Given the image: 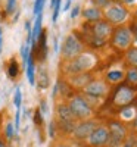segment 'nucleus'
<instances>
[{
    "mask_svg": "<svg viewBox=\"0 0 137 147\" xmlns=\"http://www.w3.org/2000/svg\"><path fill=\"white\" fill-rule=\"evenodd\" d=\"M96 63V57L92 53H80L78 56L72 57L69 60H64L62 63V69L66 75H77V74L87 72L92 69Z\"/></svg>",
    "mask_w": 137,
    "mask_h": 147,
    "instance_id": "f257e3e1",
    "label": "nucleus"
},
{
    "mask_svg": "<svg viewBox=\"0 0 137 147\" xmlns=\"http://www.w3.org/2000/svg\"><path fill=\"white\" fill-rule=\"evenodd\" d=\"M68 106L71 109L72 115L75 116V119L87 121V119H92V116H93V109H92L89 102H87L83 96H74V97H71Z\"/></svg>",
    "mask_w": 137,
    "mask_h": 147,
    "instance_id": "f03ea898",
    "label": "nucleus"
},
{
    "mask_svg": "<svg viewBox=\"0 0 137 147\" xmlns=\"http://www.w3.org/2000/svg\"><path fill=\"white\" fill-rule=\"evenodd\" d=\"M81 49H83V46L78 41V38L74 34H69L66 38H65L64 44H62L60 56H62V59H64V60H69L72 57L78 56L81 53Z\"/></svg>",
    "mask_w": 137,
    "mask_h": 147,
    "instance_id": "7ed1b4c3",
    "label": "nucleus"
},
{
    "mask_svg": "<svg viewBox=\"0 0 137 147\" xmlns=\"http://www.w3.org/2000/svg\"><path fill=\"white\" fill-rule=\"evenodd\" d=\"M128 16V12L127 9L124 7L122 5L118 3H111L106 6L105 9V18L111 22V24H115V25H119L124 21L127 19Z\"/></svg>",
    "mask_w": 137,
    "mask_h": 147,
    "instance_id": "20e7f679",
    "label": "nucleus"
},
{
    "mask_svg": "<svg viewBox=\"0 0 137 147\" xmlns=\"http://www.w3.org/2000/svg\"><path fill=\"white\" fill-rule=\"evenodd\" d=\"M133 41V34L131 30L127 27H121L114 32L112 37V44H114L118 50H128Z\"/></svg>",
    "mask_w": 137,
    "mask_h": 147,
    "instance_id": "39448f33",
    "label": "nucleus"
},
{
    "mask_svg": "<svg viewBox=\"0 0 137 147\" xmlns=\"http://www.w3.org/2000/svg\"><path fill=\"white\" fill-rule=\"evenodd\" d=\"M125 137H127V131L121 124L112 122L109 125V141H108L109 147H121L125 141Z\"/></svg>",
    "mask_w": 137,
    "mask_h": 147,
    "instance_id": "423d86ee",
    "label": "nucleus"
},
{
    "mask_svg": "<svg viewBox=\"0 0 137 147\" xmlns=\"http://www.w3.org/2000/svg\"><path fill=\"white\" fill-rule=\"evenodd\" d=\"M109 141V128L108 127H96L93 132L87 137V143L92 147H103Z\"/></svg>",
    "mask_w": 137,
    "mask_h": 147,
    "instance_id": "0eeeda50",
    "label": "nucleus"
},
{
    "mask_svg": "<svg viewBox=\"0 0 137 147\" xmlns=\"http://www.w3.org/2000/svg\"><path fill=\"white\" fill-rule=\"evenodd\" d=\"M108 84L103 81H90L89 84L84 87V93L85 96L94 97V99H99V97H105L108 94Z\"/></svg>",
    "mask_w": 137,
    "mask_h": 147,
    "instance_id": "6e6552de",
    "label": "nucleus"
},
{
    "mask_svg": "<svg viewBox=\"0 0 137 147\" xmlns=\"http://www.w3.org/2000/svg\"><path fill=\"white\" fill-rule=\"evenodd\" d=\"M97 127V122L93 121V119H87V121H81L80 124L75 125V128H74L72 134L74 137L78 138V140H84L90 136V134L93 132V129Z\"/></svg>",
    "mask_w": 137,
    "mask_h": 147,
    "instance_id": "1a4fd4ad",
    "label": "nucleus"
},
{
    "mask_svg": "<svg viewBox=\"0 0 137 147\" xmlns=\"http://www.w3.org/2000/svg\"><path fill=\"white\" fill-rule=\"evenodd\" d=\"M112 34V28L108 22L97 21L93 25V35H94V43L96 44H103L105 40Z\"/></svg>",
    "mask_w": 137,
    "mask_h": 147,
    "instance_id": "9d476101",
    "label": "nucleus"
},
{
    "mask_svg": "<svg viewBox=\"0 0 137 147\" xmlns=\"http://www.w3.org/2000/svg\"><path fill=\"white\" fill-rule=\"evenodd\" d=\"M136 96V91L130 87H127V85H124V87H119L114 96V103L117 106H127L128 103L133 102Z\"/></svg>",
    "mask_w": 137,
    "mask_h": 147,
    "instance_id": "9b49d317",
    "label": "nucleus"
},
{
    "mask_svg": "<svg viewBox=\"0 0 137 147\" xmlns=\"http://www.w3.org/2000/svg\"><path fill=\"white\" fill-rule=\"evenodd\" d=\"M58 115H59V122H68V124H75V116L72 115L71 109L68 105L62 103L58 106Z\"/></svg>",
    "mask_w": 137,
    "mask_h": 147,
    "instance_id": "f8f14e48",
    "label": "nucleus"
},
{
    "mask_svg": "<svg viewBox=\"0 0 137 147\" xmlns=\"http://www.w3.org/2000/svg\"><path fill=\"white\" fill-rule=\"evenodd\" d=\"M89 82H90V75L85 72L77 74V75H71L68 80V84H71L72 87H77V88H84Z\"/></svg>",
    "mask_w": 137,
    "mask_h": 147,
    "instance_id": "ddd939ff",
    "label": "nucleus"
},
{
    "mask_svg": "<svg viewBox=\"0 0 137 147\" xmlns=\"http://www.w3.org/2000/svg\"><path fill=\"white\" fill-rule=\"evenodd\" d=\"M35 84L37 87H39L40 90H46L49 87V74H47V69L44 66H41L39 69V72H37V77H35Z\"/></svg>",
    "mask_w": 137,
    "mask_h": 147,
    "instance_id": "4468645a",
    "label": "nucleus"
},
{
    "mask_svg": "<svg viewBox=\"0 0 137 147\" xmlns=\"http://www.w3.org/2000/svg\"><path fill=\"white\" fill-rule=\"evenodd\" d=\"M41 22H43V15L40 13V15H37V19H35V22H34V28H33V32H31L33 46L37 43V40H39V37H40V34H41V31H43Z\"/></svg>",
    "mask_w": 137,
    "mask_h": 147,
    "instance_id": "2eb2a0df",
    "label": "nucleus"
},
{
    "mask_svg": "<svg viewBox=\"0 0 137 147\" xmlns=\"http://www.w3.org/2000/svg\"><path fill=\"white\" fill-rule=\"evenodd\" d=\"M83 16L89 21H100L102 12L99 10V7H87L83 10Z\"/></svg>",
    "mask_w": 137,
    "mask_h": 147,
    "instance_id": "dca6fc26",
    "label": "nucleus"
},
{
    "mask_svg": "<svg viewBox=\"0 0 137 147\" xmlns=\"http://www.w3.org/2000/svg\"><path fill=\"white\" fill-rule=\"evenodd\" d=\"M27 77H28V81L31 85L35 84V60L33 57V55L28 57V62H27Z\"/></svg>",
    "mask_w": 137,
    "mask_h": 147,
    "instance_id": "f3484780",
    "label": "nucleus"
},
{
    "mask_svg": "<svg viewBox=\"0 0 137 147\" xmlns=\"http://www.w3.org/2000/svg\"><path fill=\"white\" fill-rule=\"evenodd\" d=\"M124 77H125V74H124L122 69H111V71L108 72V75H106L108 81L112 82V84H118V82H121V81L124 80Z\"/></svg>",
    "mask_w": 137,
    "mask_h": 147,
    "instance_id": "a211bd4d",
    "label": "nucleus"
},
{
    "mask_svg": "<svg viewBox=\"0 0 137 147\" xmlns=\"http://www.w3.org/2000/svg\"><path fill=\"white\" fill-rule=\"evenodd\" d=\"M18 75H19V65L16 62V59L12 57L9 60V63H7V77L10 80H15Z\"/></svg>",
    "mask_w": 137,
    "mask_h": 147,
    "instance_id": "6ab92c4d",
    "label": "nucleus"
},
{
    "mask_svg": "<svg viewBox=\"0 0 137 147\" xmlns=\"http://www.w3.org/2000/svg\"><path fill=\"white\" fill-rule=\"evenodd\" d=\"M125 60L131 68L137 69V47H131L125 53Z\"/></svg>",
    "mask_w": 137,
    "mask_h": 147,
    "instance_id": "aec40b11",
    "label": "nucleus"
},
{
    "mask_svg": "<svg viewBox=\"0 0 137 147\" xmlns=\"http://www.w3.org/2000/svg\"><path fill=\"white\" fill-rule=\"evenodd\" d=\"M136 115H137L136 109H134V107H131V106L124 107V109L121 110V118H122L124 121H133V119L136 118Z\"/></svg>",
    "mask_w": 137,
    "mask_h": 147,
    "instance_id": "412c9836",
    "label": "nucleus"
},
{
    "mask_svg": "<svg viewBox=\"0 0 137 147\" xmlns=\"http://www.w3.org/2000/svg\"><path fill=\"white\" fill-rule=\"evenodd\" d=\"M125 78H127V81L130 84H137V69L136 68L128 69L127 74H125Z\"/></svg>",
    "mask_w": 137,
    "mask_h": 147,
    "instance_id": "4be33fe9",
    "label": "nucleus"
},
{
    "mask_svg": "<svg viewBox=\"0 0 137 147\" xmlns=\"http://www.w3.org/2000/svg\"><path fill=\"white\" fill-rule=\"evenodd\" d=\"M14 134H15V125L12 124V122H7L6 124V138L12 140L14 138Z\"/></svg>",
    "mask_w": 137,
    "mask_h": 147,
    "instance_id": "5701e85b",
    "label": "nucleus"
},
{
    "mask_svg": "<svg viewBox=\"0 0 137 147\" xmlns=\"http://www.w3.org/2000/svg\"><path fill=\"white\" fill-rule=\"evenodd\" d=\"M46 3V0H35L34 2V15H40L41 13V9Z\"/></svg>",
    "mask_w": 137,
    "mask_h": 147,
    "instance_id": "b1692460",
    "label": "nucleus"
},
{
    "mask_svg": "<svg viewBox=\"0 0 137 147\" xmlns=\"http://www.w3.org/2000/svg\"><path fill=\"white\" fill-rule=\"evenodd\" d=\"M21 102H22V93H21V88H16V91H15V97H14V103H15L16 109L21 107Z\"/></svg>",
    "mask_w": 137,
    "mask_h": 147,
    "instance_id": "393cba45",
    "label": "nucleus"
},
{
    "mask_svg": "<svg viewBox=\"0 0 137 147\" xmlns=\"http://www.w3.org/2000/svg\"><path fill=\"white\" fill-rule=\"evenodd\" d=\"M15 5H16V0H7V5H6V13H12L15 10Z\"/></svg>",
    "mask_w": 137,
    "mask_h": 147,
    "instance_id": "a878e982",
    "label": "nucleus"
},
{
    "mask_svg": "<svg viewBox=\"0 0 137 147\" xmlns=\"http://www.w3.org/2000/svg\"><path fill=\"white\" fill-rule=\"evenodd\" d=\"M34 122H35L37 125H41L43 124V116H41V112H40L39 109H37L35 113H34Z\"/></svg>",
    "mask_w": 137,
    "mask_h": 147,
    "instance_id": "bb28decb",
    "label": "nucleus"
},
{
    "mask_svg": "<svg viewBox=\"0 0 137 147\" xmlns=\"http://www.w3.org/2000/svg\"><path fill=\"white\" fill-rule=\"evenodd\" d=\"M122 147H134V138H128L124 141V146Z\"/></svg>",
    "mask_w": 137,
    "mask_h": 147,
    "instance_id": "cd10ccee",
    "label": "nucleus"
},
{
    "mask_svg": "<svg viewBox=\"0 0 137 147\" xmlns=\"http://www.w3.org/2000/svg\"><path fill=\"white\" fill-rule=\"evenodd\" d=\"M49 134H50L52 138L55 137V122H52V124L49 125Z\"/></svg>",
    "mask_w": 137,
    "mask_h": 147,
    "instance_id": "c85d7f7f",
    "label": "nucleus"
},
{
    "mask_svg": "<svg viewBox=\"0 0 137 147\" xmlns=\"http://www.w3.org/2000/svg\"><path fill=\"white\" fill-rule=\"evenodd\" d=\"M78 12H80V6H75L72 9V12H71V18H75L78 15Z\"/></svg>",
    "mask_w": 137,
    "mask_h": 147,
    "instance_id": "c756f323",
    "label": "nucleus"
},
{
    "mask_svg": "<svg viewBox=\"0 0 137 147\" xmlns=\"http://www.w3.org/2000/svg\"><path fill=\"white\" fill-rule=\"evenodd\" d=\"M40 112H41V115H43V113L46 115V112H47V103H46L44 100L41 102V110H40Z\"/></svg>",
    "mask_w": 137,
    "mask_h": 147,
    "instance_id": "7c9ffc66",
    "label": "nucleus"
},
{
    "mask_svg": "<svg viewBox=\"0 0 137 147\" xmlns=\"http://www.w3.org/2000/svg\"><path fill=\"white\" fill-rule=\"evenodd\" d=\"M53 147H72V146H69V144H66V143H55Z\"/></svg>",
    "mask_w": 137,
    "mask_h": 147,
    "instance_id": "2f4dec72",
    "label": "nucleus"
},
{
    "mask_svg": "<svg viewBox=\"0 0 137 147\" xmlns=\"http://www.w3.org/2000/svg\"><path fill=\"white\" fill-rule=\"evenodd\" d=\"M122 2L125 3V5H134V3L137 2V0H122Z\"/></svg>",
    "mask_w": 137,
    "mask_h": 147,
    "instance_id": "473e14b6",
    "label": "nucleus"
},
{
    "mask_svg": "<svg viewBox=\"0 0 137 147\" xmlns=\"http://www.w3.org/2000/svg\"><path fill=\"white\" fill-rule=\"evenodd\" d=\"M134 41H136V44H137V24L134 25Z\"/></svg>",
    "mask_w": 137,
    "mask_h": 147,
    "instance_id": "72a5a7b5",
    "label": "nucleus"
},
{
    "mask_svg": "<svg viewBox=\"0 0 137 147\" xmlns=\"http://www.w3.org/2000/svg\"><path fill=\"white\" fill-rule=\"evenodd\" d=\"M2 28H0V49H2V43H3V34H2Z\"/></svg>",
    "mask_w": 137,
    "mask_h": 147,
    "instance_id": "f704fd0d",
    "label": "nucleus"
},
{
    "mask_svg": "<svg viewBox=\"0 0 137 147\" xmlns=\"http://www.w3.org/2000/svg\"><path fill=\"white\" fill-rule=\"evenodd\" d=\"M0 147H7V146H6V143H5V140H3L2 137H0Z\"/></svg>",
    "mask_w": 137,
    "mask_h": 147,
    "instance_id": "c9c22d12",
    "label": "nucleus"
},
{
    "mask_svg": "<svg viewBox=\"0 0 137 147\" xmlns=\"http://www.w3.org/2000/svg\"><path fill=\"white\" fill-rule=\"evenodd\" d=\"M56 2H58V0H52V2H50V6H52V9H53V6L56 5Z\"/></svg>",
    "mask_w": 137,
    "mask_h": 147,
    "instance_id": "e433bc0d",
    "label": "nucleus"
},
{
    "mask_svg": "<svg viewBox=\"0 0 137 147\" xmlns=\"http://www.w3.org/2000/svg\"><path fill=\"white\" fill-rule=\"evenodd\" d=\"M134 127L137 128V115H136V118H134Z\"/></svg>",
    "mask_w": 137,
    "mask_h": 147,
    "instance_id": "4c0bfd02",
    "label": "nucleus"
},
{
    "mask_svg": "<svg viewBox=\"0 0 137 147\" xmlns=\"http://www.w3.org/2000/svg\"><path fill=\"white\" fill-rule=\"evenodd\" d=\"M136 16H137V9H136Z\"/></svg>",
    "mask_w": 137,
    "mask_h": 147,
    "instance_id": "58836bf2",
    "label": "nucleus"
}]
</instances>
